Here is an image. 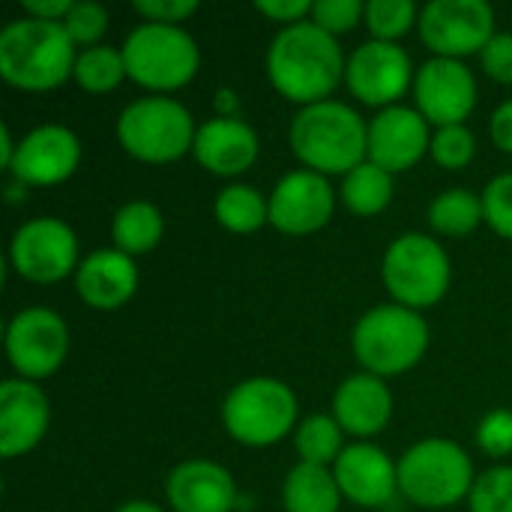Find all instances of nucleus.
<instances>
[{
  "instance_id": "nucleus-1",
  "label": "nucleus",
  "mask_w": 512,
  "mask_h": 512,
  "mask_svg": "<svg viewBox=\"0 0 512 512\" xmlns=\"http://www.w3.org/2000/svg\"><path fill=\"white\" fill-rule=\"evenodd\" d=\"M348 57L336 36L312 21L282 27L267 48V75L279 96L300 108L327 102L345 81Z\"/></svg>"
},
{
  "instance_id": "nucleus-2",
  "label": "nucleus",
  "mask_w": 512,
  "mask_h": 512,
  "mask_svg": "<svg viewBox=\"0 0 512 512\" xmlns=\"http://www.w3.org/2000/svg\"><path fill=\"white\" fill-rule=\"evenodd\" d=\"M75 42L60 21L15 18L0 30V78L27 93H48L75 72Z\"/></svg>"
},
{
  "instance_id": "nucleus-3",
  "label": "nucleus",
  "mask_w": 512,
  "mask_h": 512,
  "mask_svg": "<svg viewBox=\"0 0 512 512\" xmlns=\"http://www.w3.org/2000/svg\"><path fill=\"white\" fill-rule=\"evenodd\" d=\"M288 144L309 171L345 177L369 159V123L345 102H315L291 117Z\"/></svg>"
},
{
  "instance_id": "nucleus-4",
  "label": "nucleus",
  "mask_w": 512,
  "mask_h": 512,
  "mask_svg": "<svg viewBox=\"0 0 512 512\" xmlns=\"http://www.w3.org/2000/svg\"><path fill=\"white\" fill-rule=\"evenodd\" d=\"M432 333L420 312L399 303H381L360 315L351 330V351L363 372L393 378L414 369L429 351Z\"/></svg>"
},
{
  "instance_id": "nucleus-5",
  "label": "nucleus",
  "mask_w": 512,
  "mask_h": 512,
  "mask_svg": "<svg viewBox=\"0 0 512 512\" xmlns=\"http://www.w3.org/2000/svg\"><path fill=\"white\" fill-rule=\"evenodd\" d=\"M477 471L465 447L447 438H426L399 459V495L423 510H447L468 501Z\"/></svg>"
},
{
  "instance_id": "nucleus-6",
  "label": "nucleus",
  "mask_w": 512,
  "mask_h": 512,
  "mask_svg": "<svg viewBox=\"0 0 512 512\" xmlns=\"http://www.w3.org/2000/svg\"><path fill=\"white\" fill-rule=\"evenodd\" d=\"M120 147L147 165H168L195 147L198 126L189 108L171 96H141L117 117Z\"/></svg>"
},
{
  "instance_id": "nucleus-7",
  "label": "nucleus",
  "mask_w": 512,
  "mask_h": 512,
  "mask_svg": "<svg viewBox=\"0 0 512 512\" xmlns=\"http://www.w3.org/2000/svg\"><path fill=\"white\" fill-rule=\"evenodd\" d=\"M123 63L129 81L153 93L186 87L201 66L198 42L180 24H138L123 42Z\"/></svg>"
},
{
  "instance_id": "nucleus-8",
  "label": "nucleus",
  "mask_w": 512,
  "mask_h": 512,
  "mask_svg": "<svg viewBox=\"0 0 512 512\" xmlns=\"http://www.w3.org/2000/svg\"><path fill=\"white\" fill-rule=\"evenodd\" d=\"M222 423L243 447H273L297 432V396L279 378H246L225 396Z\"/></svg>"
},
{
  "instance_id": "nucleus-9",
  "label": "nucleus",
  "mask_w": 512,
  "mask_h": 512,
  "mask_svg": "<svg viewBox=\"0 0 512 512\" xmlns=\"http://www.w3.org/2000/svg\"><path fill=\"white\" fill-rule=\"evenodd\" d=\"M381 279L393 303L414 309V312L429 309L441 303L450 288V279H453L450 255L429 234H420V231L402 234L384 252Z\"/></svg>"
},
{
  "instance_id": "nucleus-10",
  "label": "nucleus",
  "mask_w": 512,
  "mask_h": 512,
  "mask_svg": "<svg viewBox=\"0 0 512 512\" xmlns=\"http://www.w3.org/2000/svg\"><path fill=\"white\" fill-rule=\"evenodd\" d=\"M12 270L36 285L63 282L78 270V237L72 225L54 216H36L15 228L9 240Z\"/></svg>"
},
{
  "instance_id": "nucleus-11",
  "label": "nucleus",
  "mask_w": 512,
  "mask_h": 512,
  "mask_svg": "<svg viewBox=\"0 0 512 512\" xmlns=\"http://www.w3.org/2000/svg\"><path fill=\"white\" fill-rule=\"evenodd\" d=\"M6 360L24 381L51 378L69 354V327L48 306H27L6 324Z\"/></svg>"
},
{
  "instance_id": "nucleus-12",
  "label": "nucleus",
  "mask_w": 512,
  "mask_h": 512,
  "mask_svg": "<svg viewBox=\"0 0 512 512\" xmlns=\"http://www.w3.org/2000/svg\"><path fill=\"white\" fill-rule=\"evenodd\" d=\"M417 30L432 57L462 60L495 36V9L486 0H432L420 9Z\"/></svg>"
},
{
  "instance_id": "nucleus-13",
  "label": "nucleus",
  "mask_w": 512,
  "mask_h": 512,
  "mask_svg": "<svg viewBox=\"0 0 512 512\" xmlns=\"http://www.w3.org/2000/svg\"><path fill=\"white\" fill-rule=\"evenodd\" d=\"M414 63L411 54L399 42L369 39L357 45L345 66V84L354 99L372 108L399 105V99L414 87Z\"/></svg>"
},
{
  "instance_id": "nucleus-14",
  "label": "nucleus",
  "mask_w": 512,
  "mask_h": 512,
  "mask_svg": "<svg viewBox=\"0 0 512 512\" xmlns=\"http://www.w3.org/2000/svg\"><path fill=\"white\" fill-rule=\"evenodd\" d=\"M417 111L429 126H462L477 108V78L465 60L429 57L414 75Z\"/></svg>"
},
{
  "instance_id": "nucleus-15",
  "label": "nucleus",
  "mask_w": 512,
  "mask_h": 512,
  "mask_svg": "<svg viewBox=\"0 0 512 512\" xmlns=\"http://www.w3.org/2000/svg\"><path fill=\"white\" fill-rule=\"evenodd\" d=\"M270 225L291 237L321 231L336 210V189L318 171L300 168L285 174L270 192Z\"/></svg>"
},
{
  "instance_id": "nucleus-16",
  "label": "nucleus",
  "mask_w": 512,
  "mask_h": 512,
  "mask_svg": "<svg viewBox=\"0 0 512 512\" xmlns=\"http://www.w3.org/2000/svg\"><path fill=\"white\" fill-rule=\"evenodd\" d=\"M81 162V141L69 126L45 123L30 129L12 156L9 174L24 186H57L66 183Z\"/></svg>"
},
{
  "instance_id": "nucleus-17",
  "label": "nucleus",
  "mask_w": 512,
  "mask_h": 512,
  "mask_svg": "<svg viewBox=\"0 0 512 512\" xmlns=\"http://www.w3.org/2000/svg\"><path fill=\"white\" fill-rule=\"evenodd\" d=\"M432 150V126L411 105H390L369 120V162L387 174L411 171Z\"/></svg>"
},
{
  "instance_id": "nucleus-18",
  "label": "nucleus",
  "mask_w": 512,
  "mask_h": 512,
  "mask_svg": "<svg viewBox=\"0 0 512 512\" xmlns=\"http://www.w3.org/2000/svg\"><path fill=\"white\" fill-rule=\"evenodd\" d=\"M333 477L342 498L363 510H384L399 495V462L369 441L345 447L333 465Z\"/></svg>"
},
{
  "instance_id": "nucleus-19",
  "label": "nucleus",
  "mask_w": 512,
  "mask_h": 512,
  "mask_svg": "<svg viewBox=\"0 0 512 512\" xmlns=\"http://www.w3.org/2000/svg\"><path fill=\"white\" fill-rule=\"evenodd\" d=\"M51 402L36 381L6 378L0 384V453L15 459L30 453L48 432Z\"/></svg>"
},
{
  "instance_id": "nucleus-20",
  "label": "nucleus",
  "mask_w": 512,
  "mask_h": 512,
  "mask_svg": "<svg viewBox=\"0 0 512 512\" xmlns=\"http://www.w3.org/2000/svg\"><path fill=\"white\" fill-rule=\"evenodd\" d=\"M165 498L174 512H234L240 507L231 471L210 459L180 462L165 480Z\"/></svg>"
},
{
  "instance_id": "nucleus-21",
  "label": "nucleus",
  "mask_w": 512,
  "mask_h": 512,
  "mask_svg": "<svg viewBox=\"0 0 512 512\" xmlns=\"http://www.w3.org/2000/svg\"><path fill=\"white\" fill-rule=\"evenodd\" d=\"M258 135L240 117H210L198 126L195 159L204 171L216 177H240L258 162Z\"/></svg>"
},
{
  "instance_id": "nucleus-22",
  "label": "nucleus",
  "mask_w": 512,
  "mask_h": 512,
  "mask_svg": "<svg viewBox=\"0 0 512 512\" xmlns=\"http://www.w3.org/2000/svg\"><path fill=\"white\" fill-rule=\"evenodd\" d=\"M333 417L345 435H354L360 441L375 438L387 429L393 417V393L378 375H348L333 393Z\"/></svg>"
},
{
  "instance_id": "nucleus-23",
  "label": "nucleus",
  "mask_w": 512,
  "mask_h": 512,
  "mask_svg": "<svg viewBox=\"0 0 512 512\" xmlns=\"http://www.w3.org/2000/svg\"><path fill=\"white\" fill-rule=\"evenodd\" d=\"M135 288H138L135 258L123 255L120 249H96L75 270L78 297L99 312L120 309L123 303L132 300Z\"/></svg>"
},
{
  "instance_id": "nucleus-24",
  "label": "nucleus",
  "mask_w": 512,
  "mask_h": 512,
  "mask_svg": "<svg viewBox=\"0 0 512 512\" xmlns=\"http://www.w3.org/2000/svg\"><path fill=\"white\" fill-rule=\"evenodd\" d=\"M285 512H339L342 492L330 468L321 465H294L282 483Z\"/></svg>"
},
{
  "instance_id": "nucleus-25",
  "label": "nucleus",
  "mask_w": 512,
  "mask_h": 512,
  "mask_svg": "<svg viewBox=\"0 0 512 512\" xmlns=\"http://www.w3.org/2000/svg\"><path fill=\"white\" fill-rule=\"evenodd\" d=\"M162 237H165V216L150 201H129L111 219L114 249H120L129 258L153 252Z\"/></svg>"
},
{
  "instance_id": "nucleus-26",
  "label": "nucleus",
  "mask_w": 512,
  "mask_h": 512,
  "mask_svg": "<svg viewBox=\"0 0 512 512\" xmlns=\"http://www.w3.org/2000/svg\"><path fill=\"white\" fill-rule=\"evenodd\" d=\"M429 228L435 234L444 237H468L480 228V222H486L483 216V198L465 186L456 189H444L438 198H432L429 210H426Z\"/></svg>"
},
{
  "instance_id": "nucleus-27",
  "label": "nucleus",
  "mask_w": 512,
  "mask_h": 512,
  "mask_svg": "<svg viewBox=\"0 0 512 512\" xmlns=\"http://www.w3.org/2000/svg\"><path fill=\"white\" fill-rule=\"evenodd\" d=\"M339 198L354 216H378L393 201V174L366 159L342 177Z\"/></svg>"
},
{
  "instance_id": "nucleus-28",
  "label": "nucleus",
  "mask_w": 512,
  "mask_h": 512,
  "mask_svg": "<svg viewBox=\"0 0 512 512\" xmlns=\"http://www.w3.org/2000/svg\"><path fill=\"white\" fill-rule=\"evenodd\" d=\"M216 222L231 234H255L270 222V201L249 183H231L216 195Z\"/></svg>"
},
{
  "instance_id": "nucleus-29",
  "label": "nucleus",
  "mask_w": 512,
  "mask_h": 512,
  "mask_svg": "<svg viewBox=\"0 0 512 512\" xmlns=\"http://www.w3.org/2000/svg\"><path fill=\"white\" fill-rule=\"evenodd\" d=\"M342 435L345 432H342V426L336 423L333 414H312V417H306L297 426V432H294V450H297L300 462L330 468V465H336V459L345 450Z\"/></svg>"
},
{
  "instance_id": "nucleus-30",
  "label": "nucleus",
  "mask_w": 512,
  "mask_h": 512,
  "mask_svg": "<svg viewBox=\"0 0 512 512\" xmlns=\"http://www.w3.org/2000/svg\"><path fill=\"white\" fill-rule=\"evenodd\" d=\"M72 78L87 93H111L114 87H120L123 78H129L123 51L114 45H93V48L78 51Z\"/></svg>"
},
{
  "instance_id": "nucleus-31",
  "label": "nucleus",
  "mask_w": 512,
  "mask_h": 512,
  "mask_svg": "<svg viewBox=\"0 0 512 512\" xmlns=\"http://www.w3.org/2000/svg\"><path fill=\"white\" fill-rule=\"evenodd\" d=\"M366 27L372 39L399 42L420 21V9L414 0H369L366 3Z\"/></svg>"
},
{
  "instance_id": "nucleus-32",
  "label": "nucleus",
  "mask_w": 512,
  "mask_h": 512,
  "mask_svg": "<svg viewBox=\"0 0 512 512\" xmlns=\"http://www.w3.org/2000/svg\"><path fill=\"white\" fill-rule=\"evenodd\" d=\"M471 512H512V465L483 471L468 495Z\"/></svg>"
},
{
  "instance_id": "nucleus-33",
  "label": "nucleus",
  "mask_w": 512,
  "mask_h": 512,
  "mask_svg": "<svg viewBox=\"0 0 512 512\" xmlns=\"http://www.w3.org/2000/svg\"><path fill=\"white\" fill-rule=\"evenodd\" d=\"M474 156H477V138L465 123L435 129V135H432V159L444 171H462V168H468L474 162Z\"/></svg>"
},
{
  "instance_id": "nucleus-34",
  "label": "nucleus",
  "mask_w": 512,
  "mask_h": 512,
  "mask_svg": "<svg viewBox=\"0 0 512 512\" xmlns=\"http://www.w3.org/2000/svg\"><path fill=\"white\" fill-rule=\"evenodd\" d=\"M63 27L69 33V39L75 45H81V51L93 48V45H102L99 39L108 30V9L102 3H96V0H78L72 6V12L63 18Z\"/></svg>"
},
{
  "instance_id": "nucleus-35",
  "label": "nucleus",
  "mask_w": 512,
  "mask_h": 512,
  "mask_svg": "<svg viewBox=\"0 0 512 512\" xmlns=\"http://www.w3.org/2000/svg\"><path fill=\"white\" fill-rule=\"evenodd\" d=\"M480 198H483L486 225L498 237L512 240V171H504V174L492 177Z\"/></svg>"
},
{
  "instance_id": "nucleus-36",
  "label": "nucleus",
  "mask_w": 512,
  "mask_h": 512,
  "mask_svg": "<svg viewBox=\"0 0 512 512\" xmlns=\"http://www.w3.org/2000/svg\"><path fill=\"white\" fill-rule=\"evenodd\" d=\"M360 18H366V3L360 0H315L309 21L327 30L330 36H342L351 33Z\"/></svg>"
},
{
  "instance_id": "nucleus-37",
  "label": "nucleus",
  "mask_w": 512,
  "mask_h": 512,
  "mask_svg": "<svg viewBox=\"0 0 512 512\" xmlns=\"http://www.w3.org/2000/svg\"><path fill=\"white\" fill-rule=\"evenodd\" d=\"M477 447L492 456L504 459L512 453V411L510 408H495L489 411L480 426H477Z\"/></svg>"
},
{
  "instance_id": "nucleus-38",
  "label": "nucleus",
  "mask_w": 512,
  "mask_h": 512,
  "mask_svg": "<svg viewBox=\"0 0 512 512\" xmlns=\"http://www.w3.org/2000/svg\"><path fill=\"white\" fill-rule=\"evenodd\" d=\"M480 66L492 81L512 84V33H495L486 42V48L480 51Z\"/></svg>"
},
{
  "instance_id": "nucleus-39",
  "label": "nucleus",
  "mask_w": 512,
  "mask_h": 512,
  "mask_svg": "<svg viewBox=\"0 0 512 512\" xmlns=\"http://www.w3.org/2000/svg\"><path fill=\"white\" fill-rule=\"evenodd\" d=\"M132 9L153 24H180L198 12L195 0H135Z\"/></svg>"
},
{
  "instance_id": "nucleus-40",
  "label": "nucleus",
  "mask_w": 512,
  "mask_h": 512,
  "mask_svg": "<svg viewBox=\"0 0 512 512\" xmlns=\"http://www.w3.org/2000/svg\"><path fill=\"white\" fill-rule=\"evenodd\" d=\"M255 9H258L264 18L279 21V24H285V27L312 18V3H309V0H258Z\"/></svg>"
},
{
  "instance_id": "nucleus-41",
  "label": "nucleus",
  "mask_w": 512,
  "mask_h": 512,
  "mask_svg": "<svg viewBox=\"0 0 512 512\" xmlns=\"http://www.w3.org/2000/svg\"><path fill=\"white\" fill-rule=\"evenodd\" d=\"M489 135H492V144L504 153L512 156V99L501 102L489 120Z\"/></svg>"
},
{
  "instance_id": "nucleus-42",
  "label": "nucleus",
  "mask_w": 512,
  "mask_h": 512,
  "mask_svg": "<svg viewBox=\"0 0 512 512\" xmlns=\"http://www.w3.org/2000/svg\"><path fill=\"white\" fill-rule=\"evenodd\" d=\"M72 6H75L72 0H24L21 3L24 15L39 18V21H60V24L72 12Z\"/></svg>"
},
{
  "instance_id": "nucleus-43",
  "label": "nucleus",
  "mask_w": 512,
  "mask_h": 512,
  "mask_svg": "<svg viewBox=\"0 0 512 512\" xmlns=\"http://www.w3.org/2000/svg\"><path fill=\"white\" fill-rule=\"evenodd\" d=\"M213 105H216V117H240V102H237V96H234L231 87L216 90Z\"/></svg>"
},
{
  "instance_id": "nucleus-44",
  "label": "nucleus",
  "mask_w": 512,
  "mask_h": 512,
  "mask_svg": "<svg viewBox=\"0 0 512 512\" xmlns=\"http://www.w3.org/2000/svg\"><path fill=\"white\" fill-rule=\"evenodd\" d=\"M15 150H18V144L12 141V132H9V126L3 123V126H0V165H3L6 171H9V165H12Z\"/></svg>"
},
{
  "instance_id": "nucleus-45",
  "label": "nucleus",
  "mask_w": 512,
  "mask_h": 512,
  "mask_svg": "<svg viewBox=\"0 0 512 512\" xmlns=\"http://www.w3.org/2000/svg\"><path fill=\"white\" fill-rule=\"evenodd\" d=\"M114 512H165L159 504H153V501H126V504H120Z\"/></svg>"
},
{
  "instance_id": "nucleus-46",
  "label": "nucleus",
  "mask_w": 512,
  "mask_h": 512,
  "mask_svg": "<svg viewBox=\"0 0 512 512\" xmlns=\"http://www.w3.org/2000/svg\"><path fill=\"white\" fill-rule=\"evenodd\" d=\"M6 198H9V201H24V198H27V186H24L21 180H12V183L6 186Z\"/></svg>"
}]
</instances>
